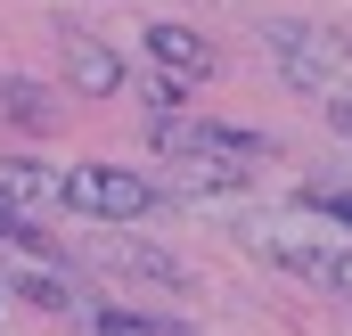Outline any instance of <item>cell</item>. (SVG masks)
I'll return each mask as SVG.
<instances>
[{
  "mask_svg": "<svg viewBox=\"0 0 352 336\" xmlns=\"http://www.w3.org/2000/svg\"><path fill=\"white\" fill-rule=\"evenodd\" d=\"M107 271H123V279H148V287H173L188 295V262L164 246H148V238H107Z\"/></svg>",
  "mask_w": 352,
  "mask_h": 336,
  "instance_id": "5",
  "label": "cell"
},
{
  "mask_svg": "<svg viewBox=\"0 0 352 336\" xmlns=\"http://www.w3.org/2000/svg\"><path fill=\"white\" fill-rule=\"evenodd\" d=\"M328 123H336V140H352V83L328 90Z\"/></svg>",
  "mask_w": 352,
  "mask_h": 336,
  "instance_id": "12",
  "label": "cell"
},
{
  "mask_svg": "<svg viewBox=\"0 0 352 336\" xmlns=\"http://www.w3.org/2000/svg\"><path fill=\"white\" fill-rule=\"evenodd\" d=\"M0 107H8V123H25V132H50V90L25 83V74H0Z\"/></svg>",
  "mask_w": 352,
  "mask_h": 336,
  "instance_id": "9",
  "label": "cell"
},
{
  "mask_svg": "<svg viewBox=\"0 0 352 336\" xmlns=\"http://www.w3.org/2000/svg\"><path fill=\"white\" fill-rule=\"evenodd\" d=\"M311 213H328V222L352 230V189H311Z\"/></svg>",
  "mask_w": 352,
  "mask_h": 336,
  "instance_id": "11",
  "label": "cell"
},
{
  "mask_svg": "<svg viewBox=\"0 0 352 336\" xmlns=\"http://www.w3.org/2000/svg\"><path fill=\"white\" fill-rule=\"evenodd\" d=\"M148 58H156V74H173L180 90L205 83V74L221 66V58H213V41H205L197 25H173V17H164V25H148Z\"/></svg>",
  "mask_w": 352,
  "mask_h": 336,
  "instance_id": "3",
  "label": "cell"
},
{
  "mask_svg": "<svg viewBox=\"0 0 352 336\" xmlns=\"http://www.w3.org/2000/svg\"><path fill=\"white\" fill-rule=\"evenodd\" d=\"M90 328H98V336H197L188 320H164V312H131V304H107Z\"/></svg>",
  "mask_w": 352,
  "mask_h": 336,
  "instance_id": "8",
  "label": "cell"
},
{
  "mask_svg": "<svg viewBox=\"0 0 352 336\" xmlns=\"http://www.w3.org/2000/svg\"><path fill=\"white\" fill-rule=\"evenodd\" d=\"M0 205H8V213H25V222H33V213H50V205H58V172L33 165V156H8V165H0Z\"/></svg>",
  "mask_w": 352,
  "mask_h": 336,
  "instance_id": "6",
  "label": "cell"
},
{
  "mask_svg": "<svg viewBox=\"0 0 352 336\" xmlns=\"http://www.w3.org/2000/svg\"><path fill=\"white\" fill-rule=\"evenodd\" d=\"M58 205H74L90 222H140L156 205V180L148 172H123V165H66L58 172Z\"/></svg>",
  "mask_w": 352,
  "mask_h": 336,
  "instance_id": "2",
  "label": "cell"
},
{
  "mask_svg": "<svg viewBox=\"0 0 352 336\" xmlns=\"http://www.w3.org/2000/svg\"><path fill=\"white\" fill-rule=\"evenodd\" d=\"M58 41H66V83L82 90V98H115V90L131 83V74H123V58H115L98 33H58Z\"/></svg>",
  "mask_w": 352,
  "mask_h": 336,
  "instance_id": "4",
  "label": "cell"
},
{
  "mask_svg": "<svg viewBox=\"0 0 352 336\" xmlns=\"http://www.w3.org/2000/svg\"><path fill=\"white\" fill-rule=\"evenodd\" d=\"M263 50H270V66L295 90H344V41L320 33V25H303V17H270Z\"/></svg>",
  "mask_w": 352,
  "mask_h": 336,
  "instance_id": "1",
  "label": "cell"
},
{
  "mask_svg": "<svg viewBox=\"0 0 352 336\" xmlns=\"http://www.w3.org/2000/svg\"><path fill=\"white\" fill-rule=\"evenodd\" d=\"M263 254H270V262H287L295 279H320V287H328L344 246H336V238H263Z\"/></svg>",
  "mask_w": 352,
  "mask_h": 336,
  "instance_id": "7",
  "label": "cell"
},
{
  "mask_svg": "<svg viewBox=\"0 0 352 336\" xmlns=\"http://www.w3.org/2000/svg\"><path fill=\"white\" fill-rule=\"evenodd\" d=\"M16 295H25V304H41V312H66V304H74V295H66L58 279H41V271H25V279H16Z\"/></svg>",
  "mask_w": 352,
  "mask_h": 336,
  "instance_id": "10",
  "label": "cell"
},
{
  "mask_svg": "<svg viewBox=\"0 0 352 336\" xmlns=\"http://www.w3.org/2000/svg\"><path fill=\"white\" fill-rule=\"evenodd\" d=\"M328 287H336V295H352V246L336 254V279H328Z\"/></svg>",
  "mask_w": 352,
  "mask_h": 336,
  "instance_id": "13",
  "label": "cell"
}]
</instances>
